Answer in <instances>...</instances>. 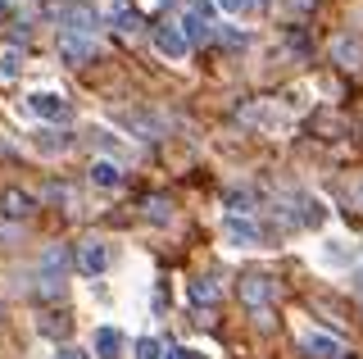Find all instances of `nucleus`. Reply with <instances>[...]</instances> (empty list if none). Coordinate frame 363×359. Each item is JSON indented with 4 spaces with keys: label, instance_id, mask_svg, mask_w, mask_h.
<instances>
[{
    "label": "nucleus",
    "instance_id": "nucleus-1",
    "mask_svg": "<svg viewBox=\"0 0 363 359\" xmlns=\"http://www.w3.org/2000/svg\"><path fill=\"white\" fill-rule=\"evenodd\" d=\"M60 28L68 32V37H96L100 9L86 5V0H68V5H60Z\"/></svg>",
    "mask_w": 363,
    "mask_h": 359
},
{
    "label": "nucleus",
    "instance_id": "nucleus-2",
    "mask_svg": "<svg viewBox=\"0 0 363 359\" xmlns=\"http://www.w3.org/2000/svg\"><path fill=\"white\" fill-rule=\"evenodd\" d=\"M28 109L37 118H45V123H68V118H73V100H68L64 92H32Z\"/></svg>",
    "mask_w": 363,
    "mask_h": 359
},
{
    "label": "nucleus",
    "instance_id": "nucleus-3",
    "mask_svg": "<svg viewBox=\"0 0 363 359\" xmlns=\"http://www.w3.org/2000/svg\"><path fill=\"white\" fill-rule=\"evenodd\" d=\"M64 264H68V260H64L60 245H50V250L41 255V287H37V291H41L45 300H60V296H64Z\"/></svg>",
    "mask_w": 363,
    "mask_h": 359
},
{
    "label": "nucleus",
    "instance_id": "nucleus-4",
    "mask_svg": "<svg viewBox=\"0 0 363 359\" xmlns=\"http://www.w3.org/2000/svg\"><path fill=\"white\" fill-rule=\"evenodd\" d=\"M223 232L232 245H241V250H255V245H264V228H259L250 214H223Z\"/></svg>",
    "mask_w": 363,
    "mask_h": 359
},
{
    "label": "nucleus",
    "instance_id": "nucleus-5",
    "mask_svg": "<svg viewBox=\"0 0 363 359\" xmlns=\"http://www.w3.org/2000/svg\"><path fill=\"white\" fill-rule=\"evenodd\" d=\"M272 296H277V282H268L264 273H245V277H241V300H245L255 314H264V309L272 305Z\"/></svg>",
    "mask_w": 363,
    "mask_h": 359
},
{
    "label": "nucleus",
    "instance_id": "nucleus-6",
    "mask_svg": "<svg viewBox=\"0 0 363 359\" xmlns=\"http://www.w3.org/2000/svg\"><path fill=\"white\" fill-rule=\"evenodd\" d=\"M77 273H86V277H100V273H105V268H109V245L105 241H96V237H91V241H82V245H77Z\"/></svg>",
    "mask_w": 363,
    "mask_h": 359
},
{
    "label": "nucleus",
    "instance_id": "nucleus-7",
    "mask_svg": "<svg viewBox=\"0 0 363 359\" xmlns=\"http://www.w3.org/2000/svg\"><path fill=\"white\" fill-rule=\"evenodd\" d=\"M60 60L68 64V69H86V64L96 60V41H91V37H68V32H60Z\"/></svg>",
    "mask_w": 363,
    "mask_h": 359
},
{
    "label": "nucleus",
    "instance_id": "nucleus-8",
    "mask_svg": "<svg viewBox=\"0 0 363 359\" xmlns=\"http://www.w3.org/2000/svg\"><path fill=\"white\" fill-rule=\"evenodd\" d=\"M150 37H155V50L164 55V60H186L191 55V46H186V37H182L177 23H159Z\"/></svg>",
    "mask_w": 363,
    "mask_h": 359
},
{
    "label": "nucleus",
    "instance_id": "nucleus-9",
    "mask_svg": "<svg viewBox=\"0 0 363 359\" xmlns=\"http://www.w3.org/2000/svg\"><path fill=\"white\" fill-rule=\"evenodd\" d=\"M32 209H37V196H28L23 187H5V192H0V214H5V219H18L23 223Z\"/></svg>",
    "mask_w": 363,
    "mask_h": 359
},
{
    "label": "nucleus",
    "instance_id": "nucleus-10",
    "mask_svg": "<svg viewBox=\"0 0 363 359\" xmlns=\"http://www.w3.org/2000/svg\"><path fill=\"white\" fill-rule=\"evenodd\" d=\"M177 28H182V37H186V46H204V41H213V23L204 14H196L191 5H186V14L177 18Z\"/></svg>",
    "mask_w": 363,
    "mask_h": 359
},
{
    "label": "nucleus",
    "instance_id": "nucleus-11",
    "mask_svg": "<svg viewBox=\"0 0 363 359\" xmlns=\"http://www.w3.org/2000/svg\"><path fill=\"white\" fill-rule=\"evenodd\" d=\"M109 23L123 32V37H136V32L145 28V18H141V9L132 5V0H113V9H109Z\"/></svg>",
    "mask_w": 363,
    "mask_h": 359
},
{
    "label": "nucleus",
    "instance_id": "nucleus-12",
    "mask_svg": "<svg viewBox=\"0 0 363 359\" xmlns=\"http://www.w3.org/2000/svg\"><path fill=\"white\" fill-rule=\"evenodd\" d=\"M113 118H118V123H128V128L136 132V137H145V141L164 137V118H155V114H132V109H118Z\"/></svg>",
    "mask_w": 363,
    "mask_h": 359
},
{
    "label": "nucleus",
    "instance_id": "nucleus-13",
    "mask_svg": "<svg viewBox=\"0 0 363 359\" xmlns=\"http://www.w3.org/2000/svg\"><path fill=\"white\" fill-rule=\"evenodd\" d=\"M332 60L340 69H363V41L359 37H336L332 41Z\"/></svg>",
    "mask_w": 363,
    "mask_h": 359
},
{
    "label": "nucleus",
    "instance_id": "nucleus-14",
    "mask_svg": "<svg viewBox=\"0 0 363 359\" xmlns=\"http://www.w3.org/2000/svg\"><path fill=\"white\" fill-rule=\"evenodd\" d=\"M91 350H96V359H123V332L118 328H96Z\"/></svg>",
    "mask_w": 363,
    "mask_h": 359
},
{
    "label": "nucleus",
    "instance_id": "nucleus-15",
    "mask_svg": "<svg viewBox=\"0 0 363 359\" xmlns=\"http://www.w3.org/2000/svg\"><path fill=\"white\" fill-rule=\"evenodd\" d=\"M304 350H309L313 359H340L345 346H340L336 336H327V332H309V336H304Z\"/></svg>",
    "mask_w": 363,
    "mask_h": 359
},
{
    "label": "nucleus",
    "instance_id": "nucleus-16",
    "mask_svg": "<svg viewBox=\"0 0 363 359\" xmlns=\"http://www.w3.org/2000/svg\"><path fill=\"white\" fill-rule=\"evenodd\" d=\"M32 145L41 155H64V150H73V132H32Z\"/></svg>",
    "mask_w": 363,
    "mask_h": 359
},
{
    "label": "nucleus",
    "instance_id": "nucleus-17",
    "mask_svg": "<svg viewBox=\"0 0 363 359\" xmlns=\"http://www.w3.org/2000/svg\"><path fill=\"white\" fill-rule=\"evenodd\" d=\"M91 182L105 187V192H118V187H123V168L113 160H96V164H91Z\"/></svg>",
    "mask_w": 363,
    "mask_h": 359
},
{
    "label": "nucleus",
    "instance_id": "nucleus-18",
    "mask_svg": "<svg viewBox=\"0 0 363 359\" xmlns=\"http://www.w3.org/2000/svg\"><path fill=\"white\" fill-rule=\"evenodd\" d=\"M186 296H191V305H218V300H223V287L213 282V277H196V282L186 287Z\"/></svg>",
    "mask_w": 363,
    "mask_h": 359
},
{
    "label": "nucleus",
    "instance_id": "nucleus-19",
    "mask_svg": "<svg viewBox=\"0 0 363 359\" xmlns=\"http://www.w3.org/2000/svg\"><path fill=\"white\" fill-rule=\"evenodd\" d=\"M145 219H150V223H173V200L145 196Z\"/></svg>",
    "mask_w": 363,
    "mask_h": 359
},
{
    "label": "nucleus",
    "instance_id": "nucleus-20",
    "mask_svg": "<svg viewBox=\"0 0 363 359\" xmlns=\"http://www.w3.org/2000/svg\"><path fill=\"white\" fill-rule=\"evenodd\" d=\"M18 73H23V50H18V46L0 50V77H5V82H14Z\"/></svg>",
    "mask_w": 363,
    "mask_h": 359
},
{
    "label": "nucleus",
    "instance_id": "nucleus-21",
    "mask_svg": "<svg viewBox=\"0 0 363 359\" xmlns=\"http://www.w3.org/2000/svg\"><path fill=\"white\" fill-rule=\"evenodd\" d=\"M241 118H245V123H264V128H286V118H281V114H268L264 105H250Z\"/></svg>",
    "mask_w": 363,
    "mask_h": 359
},
{
    "label": "nucleus",
    "instance_id": "nucleus-22",
    "mask_svg": "<svg viewBox=\"0 0 363 359\" xmlns=\"http://www.w3.org/2000/svg\"><path fill=\"white\" fill-rule=\"evenodd\" d=\"M250 205H255L250 192H227V214H250Z\"/></svg>",
    "mask_w": 363,
    "mask_h": 359
},
{
    "label": "nucleus",
    "instance_id": "nucleus-23",
    "mask_svg": "<svg viewBox=\"0 0 363 359\" xmlns=\"http://www.w3.org/2000/svg\"><path fill=\"white\" fill-rule=\"evenodd\" d=\"M132 350H136V359H159V355H164V346H159L155 336H136Z\"/></svg>",
    "mask_w": 363,
    "mask_h": 359
},
{
    "label": "nucleus",
    "instance_id": "nucleus-24",
    "mask_svg": "<svg viewBox=\"0 0 363 359\" xmlns=\"http://www.w3.org/2000/svg\"><path fill=\"white\" fill-rule=\"evenodd\" d=\"M255 5H259V0H218V9H223V14H232V18H245Z\"/></svg>",
    "mask_w": 363,
    "mask_h": 359
},
{
    "label": "nucleus",
    "instance_id": "nucleus-25",
    "mask_svg": "<svg viewBox=\"0 0 363 359\" xmlns=\"http://www.w3.org/2000/svg\"><path fill=\"white\" fill-rule=\"evenodd\" d=\"M159 359H204V355H200V350H191V346H168V350L159 355Z\"/></svg>",
    "mask_w": 363,
    "mask_h": 359
},
{
    "label": "nucleus",
    "instance_id": "nucleus-26",
    "mask_svg": "<svg viewBox=\"0 0 363 359\" xmlns=\"http://www.w3.org/2000/svg\"><path fill=\"white\" fill-rule=\"evenodd\" d=\"M223 41H227V46H245L250 37H245V32H236V28H232V32H223Z\"/></svg>",
    "mask_w": 363,
    "mask_h": 359
},
{
    "label": "nucleus",
    "instance_id": "nucleus-27",
    "mask_svg": "<svg viewBox=\"0 0 363 359\" xmlns=\"http://www.w3.org/2000/svg\"><path fill=\"white\" fill-rule=\"evenodd\" d=\"M55 359H86V355L73 350V346H60V350H55Z\"/></svg>",
    "mask_w": 363,
    "mask_h": 359
},
{
    "label": "nucleus",
    "instance_id": "nucleus-28",
    "mask_svg": "<svg viewBox=\"0 0 363 359\" xmlns=\"http://www.w3.org/2000/svg\"><path fill=\"white\" fill-rule=\"evenodd\" d=\"M5 14H9V0H0V23H5Z\"/></svg>",
    "mask_w": 363,
    "mask_h": 359
},
{
    "label": "nucleus",
    "instance_id": "nucleus-29",
    "mask_svg": "<svg viewBox=\"0 0 363 359\" xmlns=\"http://www.w3.org/2000/svg\"><path fill=\"white\" fill-rule=\"evenodd\" d=\"M340 359H359V355H340Z\"/></svg>",
    "mask_w": 363,
    "mask_h": 359
}]
</instances>
